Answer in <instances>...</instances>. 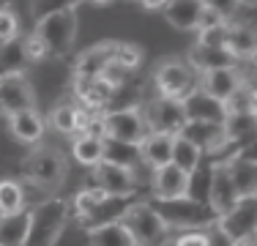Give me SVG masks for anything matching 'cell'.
<instances>
[{
	"mask_svg": "<svg viewBox=\"0 0 257 246\" xmlns=\"http://www.w3.org/2000/svg\"><path fill=\"white\" fill-rule=\"evenodd\" d=\"M22 178L44 194L55 192L66 178V159L52 145H36L22 162Z\"/></svg>",
	"mask_w": 257,
	"mask_h": 246,
	"instance_id": "obj_1",
	"label": "cell"
},
{
	"mask_svg": "<svg viewBox=\"0 0 257 246\" xmlns=\"http://www.w3.org/2000/svg\"><path fill=\"white\" fill-rule=\"evenodd\" d=\"M66 221H69V202L66 200L50 197V200L39 202L36 208H30L25 246H55L60 232L66 230Z\"/></svg>",
	"mask_w": 257,
	"mask_h": 246,
	"instance_id": "obj_2",
	"label": "cell"
},
{
	"mask_svg": "<svg viewBox=\"0 0 257 246\" xmlns=\"http://www.w3.org/2000/svg\"><path fill=\"white\" fill-rule=\"evenodd\" d=\"M151 208L164 221L167 230H200V227H213L219 219L208 205L194 202L189 197H181V200H154Z\"/></svg>",
	"mask_w": 257,
	"mask_h": 246,
	"instance_id": "obj_3",
	"label": "cell"
},
{
	"mask_svg": "<svg viewBox=\"0 0 257 246\" xmlns=\"http://www.w3.org/2000/svg\"><path fill=\"white\" fill-rule=\"evenodd\" d=\"M74 9H77V6L69 3L66 9L55 11V14L41 17L39 25H36L33 33L47 44L50 58H52V55L63 58V55L71 49V44H74V39H77V11Z\"/></svg>",
	"mask_w": 257,
	"mask_h": 246,
	"instance_id": "obj_4",
	"label": "cell"
},
{
	"mask_svg": "<svg viewBox=\"0 0 257 246\" xmlns=\"http://www.w3.org/2000/svg\"><path fill=\"white\" fill-rule=\"evenodd\" d=\"M120 224H123L126 232L132 235L134 246H162L170 235V230L164 227V221L156 216L151 202H134L126 211V216L120 219Z\"/></svg>",
	"mask_w": 257,
	"mask_h": 246,
	"instance_id": "obj_5",
	"label": "cell"
},
{
	"mask_svg": "<svg viewBox=\"0 0 257 246\" xmlns=\"http://www.w3.org/2000/svg\"><path fill=\"white\" fill-rule=\"evenodd\" d=\"M154 85L162 98L181 101L186 93H192L197 88V74L189 69L186 63H181V60H164L154 71Z\"/></svg>",
	"mask_w": 257,
	"mask_h": 246,
	"instance_id": "obj_6",
	"label": "cell"
},
{
	"mask_svg": "<svg viewBox=\"0 0 257 246\" xmlns=\"http://www.w3.org/2000/svg\"><path fill=\"white\" fill-rule=\"evenodd\" d=\"M140 115H143L145 129H148L151 134H167V137H178V132L183 129V123H186L181 101H175V98H162V96L151 98Z\"/></svg>",
	"mask_w": 257,
	"mask_h": 246,
	"instance_id": "obj_7",
	"label": "cell"
},
{
	"mask_svg": "<svg viewBox=\"0 0 257 246\" xmlns=\"http://www.w3.org/2000/svg\"><path fill=\"white\" fill-rule=\"evenodd\" d=\"M25 109H36V93L25 71L0 74V115L11 118Z\"/></svg>",
	"mask_w": 257,
	"mask_h": 246,
	"instance_id": "obj_8",
	"label": "cell"
},
{
	"mask_svg": "<svg viewBox=\"0 0 257 246\" xmlns=\"http://www.w3.org/2000/svg\"><path fill=\"white\" fill-rule=\"evenodd\" d=\"M90 175V183L96 189H101L107 197H134L140 189L137 183V172L134 170H126V167H118V164H109V162H99Z\"/></svg>",
	"mask_w": 257,
	"mask_h": 246,
	"instance_id": "obj_9",
	"label": "cell"
},
{
	"mask_svg": "<svg viewBox=\"0 0 257 246\" xmlns=\"http://www.w3.org/2000/svg\"><path fill=\"white\" fill-rule=\"evenodd\" d=\"M216 227L230 238L232 243L243 241L246 235H254L257 227V197H241L224 216L216 219Z\"/></svg>",
	"mask_w": 257,
	"mask_h": 246,
	"instance_id": "obj_10",
	"label": "cell"
},
{
	"mask_svg": "<svg viewBox=\"0 0 257 246\" xmlns=\"http://www.w3.org/2000/svg\"><path fill=\"white\" fill-rule=\"evenodd\" d=\"M178 137L186 140V143H192L200 153H211V156L222 153L224 156L222 162H227L230 143H227V137H224V126H219V123H192V120H186L183 129L178 132Z\"/></svg>",
	"mask_w": 257,
	"mask_h": 246,
	"instance_id": "obj_11",
	"label": "cell"
},
{
	"mask_svg": "<svg viewBox=\"0 0 257 246\" xmlns=\"http://www.w3.org/2000/svg\"><path fill=\"white\" fill-rule=\"evenodd\" d=\"M101 120H104V140L140 145V140L148 134L140 109H126V112H104Z\"/></svg>",
	"mask_w": 257,
	"mask_h": 246,
	"instance_id": "obj_12",
	"label": "cell"
},
{
	"mask_svg": "<svg viewBox=\"0 0 257 246\" xmlns=\"http://www.w3.org/2000/svg\"><path fill=\"white\" fill-rule=\"evenodd\" d=\"M181 109H183V118L192 120V123H219L222 126L227 120L224 104L211 98L208 93H203L200 88H194L192 93H186L181 98Z\"/></svg>",
	"mask_w": 257,
	"mask_h": 246,
	"instance_id": "obj_13",
	"label": "cell"
},
{
	"mask_svg": "<svg viewBox=\"0 0 257 246\" xmlns=\"http://www.w3.org/2000/svg\"><path fill=\"white\" fill-rule=\"evenodd\" d=\"M241 200L232 186L230 175H227V167L224 162H216L211 164V186H208V208H211L216 216H224L235 202Z\"/></svg>",
	"mask_w": 257,
	"mask_h": 246,
	"instance_id": "obj_14",
	"label": "cell"
},
{
	"mask_svg": "<svg viewBox=\"0 0 257 246\" xmlns=\"http://www.w3.org/2000/svg\"><path fill=\"white\" fill-rule=\"evenodd\" d=\"M224 167H227V175H230L232 186H235L238 197H254L257 167H254V156H252V151L246 153V148H243V151L232 153L227 162H224Z\"/></svg>",
	"mask_w": 257,
	"mask_h": 246,
	"instance_id": "obj_15",
	"label": "cell"
},
{
	"mask_svg": "<svg viewBox=\"0 0 257 246\" xmlns=\"http://www.w3.org/2000/svg\"><path fill=\"white\" fill-rule=\"evenodd\" d=\"M134 202H137V197H104L88 216L79 219V224H82L88 232L99 230V227H104V224H115V221H120L126 216V211L134 205Z\"/></svg>",
	"mask_w": 257,
	"mask_h": 246,
	"instance_id": "obj_16",
	"label": "cell"
},
{
	"mask_svg": "<svg viewBox=\"0 0 257 246\" xmlns=\"http://www.w3.org/2000/svg\"><path fill=\"white\" fill-rule=\"evenodd\" d=\"M186 186H189V175L181 172L178 167H173V164H164L151 175L154 200H181V197H186Z\"/></svg>",
	"mask_w": 257,
	"mask_h": 246,
	"instance_id": "obj_17",
	"label": "cell"
},
{
	"mask_svg": "<svg viewBox=\"0 0 257 246\" xmlns=\"http://www.w3.org/2000/svg\"><path fill=\"white\" fill-rule=\"evenodd\" d=\"M243 82L241 71L235 69H219V71H205L200 74V85L197 88L203 90V93H208L211 98H216V101H227V98L238 90V85Z\"/></svg>",
	"mask_w": 257,
	"mask_h": 246,
	"instance_id": "obj_18",
	"label": "cell"
},
{
	"mask_svg": "<svg viewBox=\"0 0 257 246\" xmlns=\"http://www.w3.org/2000/svg\"><path fill=\"white\" fill-rule=\"evenodd\" d=\"M115 55V41H101V44L88 47L82 55L74 60V77H90L99 79L101 71L107 69V63Z\"/></svg>",
	"mask_w": 257,
	"mask_h": 246,
	"instance_id": "obj_19",
	"label": "cell"
},
{
	"mask_svg": "<svg viewBox=\"0 0 257 246\" xmlns=\"http://www.w3.org/2000/svg\"><path fill=\"white\" fill-rule=\"evenodd\" d=\"M189 69L194 74H205V71H219V69H235L238 60L232 58L227 49H208L194 44L189 49Z\"/></svg>",
	"mask_w": 257,
	"mask_h": 246,
	"instance_id": "obj_20",
	"label": "cell"
},
{
	"mask_svg": "<svg viewBox=\"0 0 257 246\" xmlns=\"http://www.w3.org/2000/svg\"><path fill=\"white\" fill-rule=\"evenodd\" d=\"M203 9L205 3L200 0H173V3H164L162 14L175 30H197Z\"/></svg>",
	"mask_w": 257,
	"mask_h": 246,
	"instance_id": "obj_21",
	"label": "cell"
},
{
	"mask_svg": "<svg viewBox=\"0 0 257 246\" xmlns=\"http://www.w3.org/2000/svg\"><path fill=\"white\" fill-rule=\"evenodd\" d=\"M173 140L175 137H167V134H145L140 140L137 151H140V162L148 164L151 170H159L164 164H170V156H173Z\"/></svg>",
	"mask_w": 257,
	"mask_h": 246,
	"instance_id": "obj_22",
	"label": "cell"
},
{
	"mask_svg": "<svg viewBox=\"0 0 257 246\" xmlns=\"http://www.w3.org/2000/svg\"><path fill=\"white\" fill-rule=\"evenodd\" d=\"M9 129H11V134H14L20 143L36 145L41 137H44L47 123H44V118H41L36 109H25V112L11 115V118H9Z\"/></svg>",
	"mask_w": 257,
	"mask_h": 246,
	"instance_id": "obj_23",
	"label": "cell"
},
{
	"mask_svg": "<svg viewBox=\"0 0 257 246\" xmlns=\"http://www.w3.org/2000/svg\"><path fill=\"white\" fill-rule=\"evenodd\" d=\"M28 224H30V211L0 216V246H25L28 238Z\"/></svg>",
	"mask_w": 257,
	"mask_h": 246,
	"instance_id": "obj_24",
	"label": "cell"
},
{
	"mask_svg": "<svg viewBox=\"0 0 257 246\" xmlns=\"http://www.w3.org/2000/svg\"><path fill=\"white\" fill-rule=\"evenodd\" d=\"M254 49H257L254 25H243V28H230V36H227V52L238 60V63H243V60H254Z\"/></svg>",
	"mask_w": 257,
	"mask_h": 246,
	"instance_id": "obj_25",
	"label": "cell"
},
{
	"mask_svg": "<svg viewBox=\"0 0 257 246\" xmlns=\"http://www.w3.org/2000/svg\"><path fill=\"white\" fill-rule=\"evenodd\" d=\"M101 162L118 164V167H126V170H137L140 164H143V162H140V151H137V145L115 143V140H104Z\"/></svg>",
	"mask_w": 257,
	"mask_h": 246,
	"instance_id": "obj_26",
	"label": "cell"
},
{
	"mask_svg": "<svg viewBox=\"0 0 257 246\" xmlns=\"http://www.w3.org/2000/svg\"><path fill=\"white\" fill-rule=\"evenodd\" d=\"M140 101H143V90H140V85L134 82V79H128V82L118 85V88L112 90V96H109V104L104 112H126V109H140Z\"/></svg>",
	"mask_w": 257,
	"mask_h": 246,
	"instance_id": "obj_27",
	"label": "cell"
},
{
	"mask_svg": "<svg viewBox=\"0 0 257 246\" xmlns=\"http://www.w3.org/2000/svg\"><path fill=\"white\" fill-rule=\"evenodd\" d=\"M200 162H203V153H200L192 143H186V140H181V137L173 140V156H170V164H173V167H178L181 172L192 175V172L200 167Z\"/></svg>",
	"mask_w": 257,
	"mask_h": 246,
	"instance_id": "obj_28",
	"label": "cell"
},
{
	"mask_svg": "<svg viewBox=\"0 0 257 246\" xmlns=\"http://www.w3.org/2000/svg\"><path fill=\"white\" fill-rule=\"evenodd\" d=\"M101 153H104V140H93V137H85V134L74 137V145H71V156H74L77 164H85V167H96V164L101 162Z\"/></svg>",
	"mask_w": 257,
	"mask_h": 246,
	"instance_id": "obj_29",
	"label": "cell"
},
{
	"mask_svg": "<svg viewBox=\"0 0 257 246\" xmlns=\"http://www.w3.org/2000/svg\"><path fill=\"white\" fill-rule=\"evenodd\" d=\"M88 246H134V241L126 232V227L120 221H115V224H104L99 230H90Z\"/></svg>",
	"mask_w": 257,
	"mask_h": 246,
	"instance_id": "obj_30",
	"label": "cell"
},
{
	"mask_svg": "<svg viewBox=\"0 0 257 246\" xmlns=\"http://www.w3.org/2000/svg\"><path fill=\"white\" fill-rule=\"evenodd\" d=\"M25 211V192H22L20 181H0V216H11V213Z\"/></svg>",
	"mask_w": 257,
	"mask_h": 246,
	"instance_id": "obj_31",
	"label": "cell"
},
{
	"mask_svg": "<svg viewBox=\"0 0 257 246\" xmlns=\"http://www.w3.org/2000/svg\"><path fill=\"white\" fill-rule=\"evenodd\" d=\"M254 85L241 82L235 93L224 101V109H227V115H254Z\"/></svg>",
	"mask_w": 257,
	"mask_h": 246,
	"instance_id": "obj_32",
	"label": "cell"
},
{
	"mask_svg": "<svg viewBox=\"0 0 257 246\" xmlns=\"http://www.w3.org/2000/svg\"><path fill=\"white\" fill-rule=\"evenodd\" d=\"M50 123L55 126V132L69 134V137H71V134L77 132V104L74 101H60L58 107L52 109Z\"/></svg>",
	"mask_w": 257,
	"mask_h": 246,
	"instance_id": "obj_33",
	"label": "cell"
},
{
	"mask_svg": "<svg viewBox=\"0 0 257 246\" xmlns=\"http://www.w3.org/2000/svg\"><path fill=\"white\" fill-rule=\"evenodd\" d=\"M208 186H211V167H203V164H200V167L189 175L186 197H189V200H194V202L208 205Z\"/></svg>",
	"mask_w": 257,
	"mask_h": 246,
	"instance_id": "obj_34",
	"label": "cell"
},
{
	"mask_svg": "<svg viewBox=\"0 0 257 246\" xmlns=\"http://www.w3.org/2000/svg\"><path fill=\"white\" fill-rule=\"evenodd\" d=\"M25 66V55H22V39L11 41V44L0 47V74H14L22 71Z\"/></svg>",
	"mask_w": 257,
	"mask_h": 246,
	"instance_id": "obj_35",
	"label": "cell"
},
{
	"mask_svg": "<svg viewBox=\"0 0 257 246\" xmlns=\"http://www.w3.org/2000/svg\"><path fill=\"white\" fill-rule=\"evenodd\" d=\"M104 194L101 189H96V186H85V189H79V192L74 194V202H71V211L77 213V219H82V216H88L90 211H93L96 205H99V202L104 200Z\"/></svg>",
	"mask_w": 257,
	"mask_h": 246,
	"instance_id": "obj_36",
	"label": "cell"
},
{
	"mask_svg": "<svg viewBox=\"0 0 257 246\" xmlns=\"http://www.w3.org/2000/svg\"><path fill=\"white\" fill-rule=\"evenodd\" d=\"M112 60L118 66H123L126 71H134L140 63H143V49H140L137 44H132V41H115Z\"/></svg>",
	"mask_w": 257,
	"mask_h": 246,
	"instance_id": "obj_37",
	"label": "cell"
},
{
	"mask_svg": "<svg viewBox=\"0 0 257 246\" xmlns=\"http://www.w3.org/2000/svg\"><path fill=\"white\" fill-rule=\"evenodd\" d=\"M227 36H230V25H213V28L197 30V44L208 49H227Z\"/></svg>",
	"mask_w": 257,
	"mask_h": 246,
	"instance_id": "obj_38",
	"label": "cell"
},
{
	"mask_svg": "<svg viewBox=\"0 0 257 246\" xmlns=\"http://www.w3.org/2000/svg\"><path fill=\"white\" fill-rule=\"evenodd\" d=\"M17 39H20V17H17L9 6H3V9H0V47L11 44V41H17Z\"/></svg>",
	"mask_w": 257,
	"mask_h": 246,
	"instance_id": "obj_39",
	"label": "cell"
},
{
	"mask_svg": "<svg viewBox=\"0 0 257 246\" xmlns=\"http://www.w3.org/2000/svg\"><path fill=\"white\" fill-rule=\"evenodd\" d=\"M22 55H25V63H41L50 58V49L36 33H30L28 39H22Z\"/></svg>",
	"mask_w": 257,
	"mask_h": 246,
	"instance_id": "obj_40",
	"label": "cell"
},
{
	"mask_svg": "<svg viewBox=\"0 0 257 246\" xmlns=\"http://www.w3.org/2000/svg\"><path fill=\"white\" fill-rule=\"evenodd\" d=\"M99 79H104V82L112 85V88H118V85H123V82H128V79H132V71H126L123 66H118L115 60H109L107 69L101 71V77H99Z\"/></svg>",
	"mask_w": 257,
	"mask_h": 246,
	"instance_id": "obj_41",
	"label": "cell"
},
{
	"mask_svg": "<svg viewBox=\"0 0 257 246\" xmlns=\"http://www.w3.org/2000/svg\"><path fill=\"white\" fill-rule=\"evenodd\" d=\"M173 246H208V238H205V230L200 232V230H189V232H183L181 238H175Z\"/></svg>",
	"mask_w": 257,
	"mask_h": 246,
	"instance_id": "obj_42",
	"label": "cell"
},
{
	"mask_svg": "<svg viewBox=\"0 0 257 246\" xmlns=\"http://www.w3.org/2000/svg\"><path fill=\"white\" fill-rule=\"evenodd\" d=\"M205 238H208V246H235V243H232L227 235H224L222 230H219L216 224H213V227H208V230H205Z\"/></svg>",
	"mask_w": 257,
	"mask_h": 246,
	"instance_id": "obj_43",
	"label": "cell"
},
{
	"mask_svg": "<svg viewBox=\"0 0 257 246\" xmlns=\"http://www.w3.org/2000/svg\"><path fill=\"white\" fill-rule=\"evenodd\" d=\"M66 0H58V3H33V11H36V17H47V14H55V11H60V9H66Z\"/></svg>",
	"mask_w": 257,
	"mask_h": 246,
	"instance_id": "obj_44",
	"label": "cell"
},
{
	"mask_svg": "<svg viewBox=\"0 0 257 246\" xmlns=\"http://www.w3.org/2000/svg\"><path fill=\"white\" fill-rule=\"evenodd\" d=\"M235 246H257V235H246L243 241H238Z\"/></svg>",
	"mask_w": 257,
	"mask_h": 246,
	"instance_id": "obj_45",
	"label": "cell"
},
{
	"mask_svg": "<svg viewBox=\"0 0 257 246\" xmlns=\"http://www.w3.org/2000/svg\"><path fill=\"white\" fill-rule=\"evenodd\" d=\"M143 9H148V11H162L164 3H143Z\"/></svg>",
	"mask_w": 257,
	"mask_h": 246,
	"instance_id": "obj_46",
	"label": "cell"
}]
</instances>
